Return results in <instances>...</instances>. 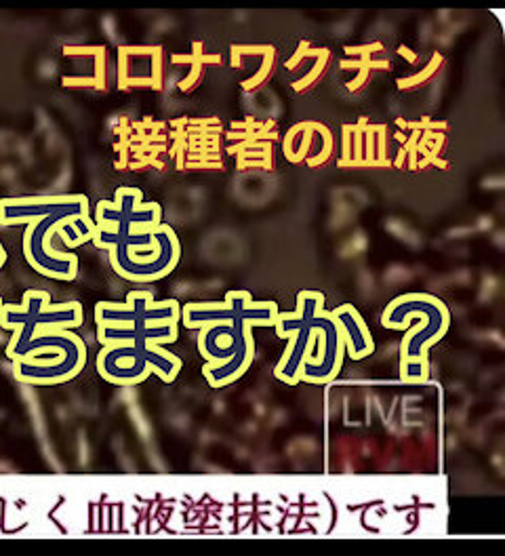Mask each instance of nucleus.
Segmentation results:
<instances>
[{"mask_svg":"<svg viewBox=\"0 0 505 556\" xmlns=\"http://www.w3.org/2000/svg\"><path fill=\"white\" fill-rule=\"evenodd\" d=\"M89 205L85 194H47V197H30V199H2L0 201V224L15 226L28 224L38 217L66 211L72 207Z\"/></svg>","mask_w":505,"mask_h":556,"instance_id":"9","label":"nucleus"},{"mask_svg":"<svg viewBox=\"0 0 505 556\" xmlns=\"http://www.w3.org/2000/svg\"><path fill=\"white\" fill-rule=\"evenodd\" d=\"M272 47L274 45H235L232 55H238V58L240 55H260V58H264Z\"/></svg>","mask_w":505,"mask_h":556,"instance_id":"18","label":"nucleus"},{"mask_svg":"<svg viewBox=\"0 0 505 556\" xmlns=\"http://www.w3.org/2000/svg\"><path fill=\"white\" fill-rule=\"evenodd\" d=\"M78 222L87 224V228L91 230L96 228V222H91L89 217V205L58 211V213L28 222L22 244H24V257L28 266L34 268V273H38L40 277L66 280V282L76 278L78 257L74 253L53 249L49 241L53 239L55 232L64 230L67 226H76Z\"/></svg>","mask_w":505,"mask_h":556,"instance_id":"3","label":"nucleus"},{"mask_svg":"<svg viewBox=\"0 0 505 556\" xmlns=\"http://www.w3.org/2000/svg\"><path fill=\"white\" fill-rule=\"evenodd\" d=\"M370 78V70H369V62L363 66V68L358 70V74L354 76V80H350L345 87H348V91L350 93H358L361 89H365V85L369 83Z\"/></svg>","mask_w":505,"mask_h":556,"instance_id":"20","label":"nucleus"},{"mask_svg":"<svg viewBox=\"0 0 505 556\" xmlns=\"http://www.w3.org/2000/svg\"><path fill=\"white\" fill-rule=\"evenodd\" d=\"M87 367V346L85 340L78 338L64 354H58L51 361H45L42 356L28 358V361H15L13 374L20 382L34 383V386H58L76 380Z\"/></svg>","mask_w":505,"mask_h":556,"instance_id":"8","label":"nucleus"},{"mask_svg":"<svg viewBox=\"0 0 505 556\" xmlns=\"http://www.w3.org/2000/svg\"><path fill=\"white\" fill-rule=\"evenodd\" d=\"M101 380L114 386H137L156 376L175 382L181 371V358L156 344H108L96 358Z\"/></svg>","mask_w":505,"mask_h":556,"instance_id":"4","label":"nucleus"},{"mask_svg":"<svg viewBox=\"0 0 505 556\" xmlns=\"http://www.w3.org/2000/svg\"><path fill=\"white\" fill-rule=\"evenodd\" d=\"M333 318H336L343 346H345V354L352 361H365L369 358L370 354L375 352V340L370 336V329L365 323V318L361 313L352 306V304H343L336 311H331Z\"/></svg>","mask_w":505,"mask_h":556,"instance_id":"12","label":"nucleus"},{"mask_svg":"<svg viewBox=\"0 0 505 556\" xmlns=\"http://www.w3.org/2000/svg\"><path fill=\"white\" fill-rule=\"evenodd\" d=\"M276 64H278V49H276V47H272L268 53L262 58V66L257 68V72H255L251 78H247V80L240 85V87H242V91H247V93H253V91L262 89V87L268 83L269 78L274 76Z\"/></svg>","mask_w":505,"mask_h":556,"instance_id":"16","label":"nucleus"},{"mask_svg":"<svg viewBox=\"0 0 505 556\" xmlns=\"http://www.w3.org/2000/svg\"><path fill=\"white\" fill-rule=\"evenodd\" d=\"M307 49H310V40H302L300 47H298V51L291 55V60H287V70H289V72H295L303 60H307V55H305Z\"/></svg>","mask_w":505,"mask_h":556,"instance_id":"21","label":"nucleus"},{"mask_svg":"<svg viewBox=\"0 0 505 556\" xmlns=\"http://www.w3.org/2000/svg\"><path fill=\"white\" fill-rule=\"evenodd\" d=\"M331 58H333V53H331V49H327V47H320V55H318V60L314 62V66L307 70V74L302 76L300 80H295L293 83V91L295 93H307L310 89H314L316 87V83L325 76V72L329 70L331 66Z\"/></svg>","mask_w":505,"mask_h":556,"instance_id":"15","label":"nucleus"},{"mask_svg":"<svg viewBox=\"0 0 505 556\" xmlns=\"http://www.w3.org/2000/svg\"><path fill=\"white\" fill-rule=\"evenodd\" d=\"M399 53H401L403 58H406L411 64H415V62H417V55H415L408 47H399Z\"/></svg>","mask_w":505,"mask_h":556,"instance_id":"23","label":"nucleus"},{"mask_svg":"<svg viewBox=\"0 0 505 556\" xmlns=\"http://www.w3.org/2000/svg\"><path fill=\"white\" fill-rule=\"evenodd\" d=\"M291 129L298 134V138L302 139V143H300V146H295V148H293L291 152H287L285 156H287V161H289V163H293V165H302V163H305V159L310 156V150H312V146H314L312 141L323 134L325 125H323V123H318V121H303V123L293 125Z\"/></svg>","mask_w":505,"mask_h":556,"instance_id":"14","label":"nucleus"},{"mask_svg":"<svg viewBox=\"0 0 505 556\" xmlns=\"http://www.w3.org/2000/svg\"><path fill=\"white\" fill-rule=\"evenodd\" d=\"M2 306H4V302H2V300H0V313H2Z\"/></svg>","mask_w":505,"mask_h":556,"instance_id":"24","label":"nucleus"},{"mask_svg":"<svg viewBox=\"0 0 505 556\" xmlns=\"http://www.w3.org/2000/svg\"><path fill=\"white\" fill-rule=\"evenodd\" d=\"M348 55H361V58H370L373 53H379V51H383V45L381 42H369V45H361V47H345L343 49Z\"/></svg>","mask_w":505,"mask_h":556,"instance_id":"19","label":"nucleus"},{"mask_svg":"<svg viewBox=\"0 0 505 556\" xmlns=\"http://www.w3.org/2000/svg\"><path fill=\"white\" fill-rule=\"evenodd\" d=\"M253 336V327L244 320H222L202 327L199 333V352L204 363L222 365L232 358L247 338Z\"/></svg>","mask_w":505,"mask_h":556,"instance_id":"10","label":"nucleus"},{"mask_svg":"<svg viewBox=\"0 0 505 556\" xmlns=\"http://www.w3.org/2000/svg\"><path fill=\"white\" fill-rule=\"evenodd\" d=\"M449 306L430 293H404L394 298L381 314V327L404 331L401 344V378L408 382L428 380V354L451 329Z\"/></svg>","mask_w":505,"mask_h":556,"instance_id":"1","label":"nucleus"},{"mask_svg":"<svg viewBox=\"0 0 505 556\" xmlns=\"http://www.w3.org/2000/svg\"><path fill=\"white\" fill-rule=\"evenodd\" d=\"M179 338V325H161L143 327L135 323H110L98 325V340L101 346L108 344H156L168 346Z\"/></svg>","mask_w":505,"mask_h":556,"instance_id":"11","label":"nucleus"},{"mask_svg":"<svg viewBox=\"0 0 505 556\" xmlns=\"http://www.w3.org/2000/svg\"><path fill=\"white\" fill-rule=\"evenodd\" d=\"M280 308L276 302H255L249 291H228L224 302H192L181 308L186 329H202L211 323L244 320L253 329L274 327Z\"/></svg>","mask_w":505,"mask_h":556,"instance_id":"6","label":"nucleus"},{"mask_svg":"<svg viewBox=\"0 0 505 556\" xmlns=\"http://www.w3.org/2000/svg\"><path fill=\"white\" fill-rule=\"evenodd\" d=\"M85 325V308L80 302L51 304L47 291L30 289L24 293V304H4L0 313V327L13 331V340L7 346V358L20 361L22 352L30 344L36 333L80 329Z\"/></svg>","mask_w":505,"mask_h":556,"instance_id":"2","label":"nucleus"},{"mask_svg":"<svg viewBox=\"0 0 505 556\" xmlns=\"http://www.w3.org/2000/svg\"><path fill=\"white\" fill-rule=\"evenodd\" d=\"M253 361H255V338L251 336L242 342V346L238 348L235 356L228 358L226 363H222V365L204 363L202 376L211 388H226V386H232L238 380H242L244 374L251 369Z\"/></svg>","mask_w":505,"mask_h":556,"instance_id":"13","label":"nucleus"},{"mask_svg":"<svg viewBox=\"0 0 505 556\" xmlns=\"http://www.w3.org/2000/svg\"><path fill=\"white\" fill-rule=\"evenodd\" d=\"M96 323H135L143 327H161V325H179L181 306L177 300L156 302L152 293L131 291L127 293V302H100L96 304Z\"/></svg>","mask_w":505,"mask_h":556,"instance_id":"7","label":"nucleus"},{"mask_svg":"<svg viewBox=\"0 0 505 556\" xmlns=\"http://www.w3.org/2000/svg\"><path fill=\"white\" fill-rule=\"evenodd\" d=\"M442 64H444V58H442L440 53H434L432 60H430V64L424 68V72H417V74H413V76L399 78V83H396L399 89H403V91L419 89L421 85H426L428 80H432V76H437L438 70L442 68Z\"/></svg>","mask_w":505,"mask_h":556,"instance_id":"17","label":"nucleus"},{"mask_svg":"<svg viewBox=\"0 0 505 556\" xmlns=\"http://www.w3.org/2000/svg\"><path fill=\"white\" fill-rule=\"evenodd\" d=\"M159 249L154 253H131L121 237L108 228L96 226L93 241L110 253V264L114 273L131 282H156L167 278L181 260V244L175 230L168 224L156 228Z\"/></svg>","mask_w":505,"mask_h":556,"instance_id":"5","label":"nucleus"},{"mask_svg":"<svg viewBox=\"0 0 505 556\" xmlns=\"http://www.w3.org/2000/svg\"><path fill=\"white\" fill-rule=\"evenodd\" d=\"M101 51H105L103 47H66L64 53L66 55H100Z\"/></svg>","mask_w":505,"mask_h":556,"instance_id":"22","label":"nucleus"}]
</instances>
